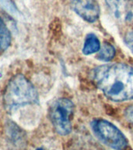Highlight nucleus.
<instances>
[{
    "label": "nucleus",
    "mask_w": 133,
    "mask_h": 150,
    "mask_svg": "<svg viewBox=\"0 0 133 150\" xmlns=\"http://www.w3.org/2000/svg\"><path fill=\"white\" fill-rule=\"evenodd\" d=\"M36 150H45V149H44L43 148H38V149H37Z\"/></svg>",
    "instance_id": "obj_12"
},
{
    "label": "nucleus",
    "mask_w": 133,
    "mask_h": 150,
    "mask_svg": "<svg viewBox=\"0 0 133 150\" xmlns=\"http://www.w3.org/2000/svg\"><path fill=\"white\" fill-rule=\"evenodd\" d=\"M106 2L117 18H121L126 15L125 0H106Z\"/></svg>",
    "instance_id": "obj_9"
},
{
    "label": "nucleus",
    "mask_w": 133,
    "mask_h": 150,
    "mask_svg": "<svg viewBox=\"0 0 133 150\" xmlns=\"http://www.w3.org/2000/svg\"><path fill=\"white\" fill-rule=\"evenodd\" d=\"M100 42L98 38L93 34H89L86 36L84 42L83 52L84 55H90V54L97 52L100 49Z\"/></svg>",
    "instance_id": "obj_7"
},
{
    "label": "nucleus",
    "mask_w": 133,
    "mask_h": 150,
    "mask_svg": "<svg viewBox=\"0 0 133 150\" xmlns=\"http://www.w3.org/2000/svg\"><path fill=\"white\" fill-rule=\"evenodd\" d=\"M115 56V49L110 43L104 42L100 46V50L97 52V58L100 61L108 62L111 61Z\"/></svg>",
    "instance_id": "obj_8"
},
{
    "label": "nucleus",
    "mask_w": 133,
    "mask_h": 150,
    "mask_svg": "<svg viewBox=\"0 0 133 150\" xmlns=\"http://www.w3.org/2000/svg\"><path fill=\"white\" fill-rule=\"evenodd\" d=\"M125 42L128 48L133 52V30L129 32L125 35Z\"/></svg>",
    "instance_id": "obj_11"
},
{
    "label": "nucleus",
    "mask_w": 133,
    "mask_h": 150,
    "mask_svg": "<svg viewBox=\"0 0 133 150\" xmlns=\"http://www.w3.org/2000/svg\"><path fill=\"white\" fill-rule=\"evenodd\" d=\"M6 133L9 144L13 145V147H15L17 150L24 148L26 144L25 134L19 127L16 126V124H13V122L7 124Z\"/></svg>",
    "instance_id": "obj_6"
},
{
    "label": "nucleus",
    "mask_w": 133,
    "mask_h": 150,
    "mask_svg": "<svg viewBox=\"0 0 133 150\" xmlns=\"http://www.w3.org/2000/svg\"><path fill=\"white\" fill-rule=\"evenodd\" d=\"M11 41L10 34L6 26L0 18V50L3 51L9 47Z\"/></svg>",
    "instance_id": "obj_10"
},
{
    "label": "nucleus",
    "mask_w": 133,
    "mask_h": 150,
    "mask_svg": "<svg viewBox=\"0 0 133 150\" xmlns=\"http://www.w3.org/2000/svg\"><path fill=\"white\" fill-rule=\"evenodd\" d=\"M93 79L108 99L125 102L133 99V68L124 63L98 66L93 70Z\"/></svg>",
    "instance_id": "obj_1"
},
{
    "label": "nucleus",
    "mask_w": 133,
    "mask_h": 150,
    "mask_svg": "<svg viewBox=\"0 0 133 150\" xmlns=\"http://www.w3.org/2000/svg\"><path fill=\"white\" fill-rule=\"evenodd\" d=\"M74 104L68 98H58L52 103L49 117L54 128L61 135H67L72 131V117Z\"/></svg>",
    "instance_id": "obj_3"
},
{
    "label": "nucleus",
    "mask_w": 133,
    "mask_h": 150,
    "mask_svg": "<svg viewBox=\"0 0 133 150\" xmlns=\"http://www.w3.org/2000/svg\"><path fill=\"white\" fill-rule=\"evenodd\" d=\"M72 8L89 23L95 22L100 16V6L96 0H72Z\"/></svg>",
    "instance_id": "obj_5"
},
{
    "label": "nucleus",
    "mask_w": 133,
    "mask_h": 150,
    "mask_svg": "<svg viewBox=\"0 0 133 150\" xmlns=\"http://www.w3.org/2000/svg\"><path fill=\"white\" fill-rule=\"evenodd\" d=\"M3 100L7 110H13L20 106L36 103L38 96L34 85L23 75L17 74L9 81Z\"/></svg>",
    "instance_id": "obj_2"
},
{
    "label": "nucleus",
    "mask_w": 133,
    "mask_h": 150,
    "mask_svg": "<svg viewBox=\"0 0 133 150\" xmlns=\"http://www.w3.org/2000/svg\"><path fill=\"white\" fill-rule=\"evenodd\" d=\"M91 128L101 142L113 149L124 150L128 145V140L123 133L106 120H93L91 122Z\"/></svg>",
    "instance_id": "obj_4"
}]
</instances>
